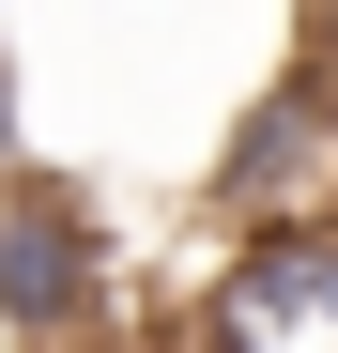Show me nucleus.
Returning a JSON list of instances; mask_svg holds the SVG:
<instances>
[{"label": "nucleus", "instance_id": "3", "mask_svg": "<svg viewBox=\"0 0 338 353\" xmlns=\"http://www.w3.org/2000/svg\"><path fill=\"white\" fill-rule=\"evenodd\" d=\"M0 169H16V46H0Z\"/></svg>", "mask_w": 338, "mask_h": 353}, {"label": "nucleus", "instance_id": "2", "mask_svg": "<svg viewBox=\"0 0 338 353\" xmlns=\"http://www.w3.org/2000/svg\"><path fill=\"white\" fill-rule=\"evenodd\" d=\"M169 353H338V200L231 230V261L185 292Z\"/></svg>", "mask_w": 338, "mask_h": 353}, {"label": "nucleus", "instance_id": "1", "mask_svg": "<svg viewBox=\"0 0 338 353\" xmlns=\"http://www.w3.org/2000/svg\"><path fill=\"white\" fill-rule=\"evenodd\" d=\"M108 292H123V246L77 169H0V338L16 353H92L108 338Z\"/></svg>", "mask_w": 338, "mask_h": 353}]
</instances>
